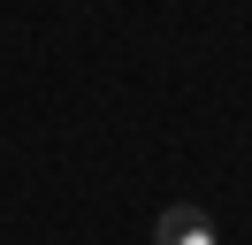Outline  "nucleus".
Returning a JSON list of instances; mask_svg holds the SVG:
<instances>
[{
    "label": "nucleus",
    "instance_id": "nucleus-1",
    "mask_svg": "<svg viewBox=\"0 0 252 245\" xmlns=\"http://www.w3.org/2000/svg\"><path fill=\"white\" fill-rule=\"evenodd\" d=\"M153 245H221L214 238V222H206V207H160V222H153Z\"/></svg>",
    "mask_w": 252,
    "mask_h": 245
}]
</instances>
